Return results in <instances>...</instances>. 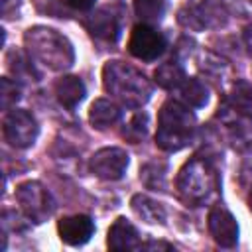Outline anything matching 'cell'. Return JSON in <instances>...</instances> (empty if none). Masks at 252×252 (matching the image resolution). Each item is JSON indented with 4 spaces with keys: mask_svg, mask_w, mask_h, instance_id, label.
Here are the masks:
<instances>
[{
    "mask_svg": "<svg viewBox=\"0 0 252 252\" xmlns=\"http://www.w3.org/2000/svg\"><path fill=\"white\" fill-rule=\"evenodd\" d=\"M106 246L110 250H138V248H142L140 234H138L136 226L124 217H118L114 220V224L108 228Z\"/></svg>",
    "mask_w": 252,
    "mask_h": 252,
    "instance_id": "7c38bea8",
    "label": "cell"
},
{
    "mask_svg": "<svg viewBox=\"0 0 252 252\" xmlns=\"http://www.w3.org/2000/svg\"><path fill=\"white\" fill-rule=\"evenodd\" d=\"M39 126L28 110H10L4 118V138L14 148H28L35 142Z\"/></svg>",
    "mask_w": 252,
    "mask_h": 252,
    "instance_id": "52a82bcc",
    "label": "cell"
},
{
    "mask_svg": "<svg viewBox=\"0 0 252 252\" xmlns=\"http://www.w3.org/2000/svg\"><path fill=\"white\" fill-rule=\"evenodd\" d=\"M87 30L91 32V35H94L96 39H102V41H110L114 43L120 35V24H118V18L112 10L108 8H100L96 10L94 14H91L85 22Z\"/></svg>",
    "mask_w": 252,
    "mask_h": 252,
    "instance_id": "8fae6325",
    "label": "cell"
},
{
    "mask_svg": "<svg viewBox=\"0 0 252 252\" xmlns=\"http://www.w3.org/2000/svg\"><path fill=\"white\" fill-rule=\"evenodd\" d=\"M140 179L146 187L150 189H159L163 191L165 189V165L163 163H158V161H152V163H146L142 169H140Z\"/></svg>",
    "mask_w": 252,
    "mask_h": 252,
    "instance_id": "d6986e66",
    "label": "cell"
},
{
    "mask_svg": "<svg viewBox=\"0 0 252 252\" xmlns=\"http://www.w3.org/2000/svg\"><path fill=\"white\" fill-rule=\"evenodd\" d=\"M142 248H148V250H159V248H163V250H173V246H171V244L156 242V240H152V242H148V244H142Z\"/></svg>",
    "mask_w": 252,
    "mask_h": 252,
    "instance_id": "484cf974",
    "label": "cell"
},
{
    "mask_svg": "<svg viewBox=\"0 0 252 252\" xmlns=\"http://www.w3.org/2000/svg\"><path fill=\"white\" fill-rule=\"evenodd\" d=\"M102 85L108 94L128 108H140L152 96V83L146 75L124 61H108L102 67Z\"/></svg>",
    "mask_w": 252,
    "mask_h": 252,
    "instance_id": "6da1fadb",
    "label": "cell"
},
{
    "mask_svg": "<svg viewBox=\"0 0 252 252\" xmlns=\"http://www.w3.org/2000/svg\"><path fill=\"white\" fill-rule=\"evenodd\" d=\"M0 6H2V16L10 18V14L16 12V8L20 6V0H0Z\"/></svg>",
    "mask_w": 252,
    "mask_h": 252,
    "instance_id": "d4e9b609",
    "label": "cell"
},
{
    "mask_svg": "<svg viewBox=\"0 0 252 252\" xmlns=\"http://www.w3.org/2000/svg\"><path fill=\"white\" fill-rule=\"evenodd\" d=\"M154 79L161 89L175 91L185 81V71L177 61H165L154 71Z\"/></svg>",
    "mask_w": 252,
    "mask_h": 252,
    "instance_id": "e0dca14e",
    "label": "cell"
},
{
    "mask_svg": "<svg viewBox=\"0 0 252 252\" xmlns=\"http://www.w3.org/2000/svg\"><path fill=\"white\" fill-rule=\"evenodd\" d=\"M197 118L193 110L181 100H165L158 114V132L156 144L165 152L183 150L195 132Z\"/></svg>",
    "mask_w": 252,
    "mask_h": 252,
    "instance_id": "7a4b0ae2",
    "label": "cell"
},
{
    "mask_svg": "<svg viewBox=\"0 0 252 252\" xmlns=\"http://www.w3.org/2000/svg\"><path fill=\"white\" fill-rule=\"evenodd\" d=\"M134 12L142 22H158L163 14V0H134Z\"/></svg>",
    "mask_w": 252,
    "mask_h": 252,
    "instance_id": "44dd1931",
    "label": "cell"
},
{
    "mask_svg": "<svg viewBox=\"0 0 252 252\" xmlns=\"http://www.w3.org/2000/svg\"><path fill=\"white\" fill-rule=\"evenodd\" d=\"M128 161L130 158L122 148H102L91 158L89 167L96 177L106 181H116L122 179V175L126 173Z\"/></svg>",
    "mask_w": 252,
    "mask_h": 252,
    "instance_id": "ba28073f",
    "label": "cell"
},
{
    "mask_svg": "<svg viewBox=\"0 0 252 252\" xmlns=\"http://www.w3.org/2000/svg\"><path fill=\"white\" fill-rule=\"evenodd\" d=\"M230 104L236 112L252 118V85L248 81H236L230 91Z\"/></svg>",
    "mask_w": 252,
    "mask_h": 252,
    "instance_id": "ac0fdd59",
    "label": "cell"
},
{
    "mask_svg": "<svg viewBox=\"0 0 252 252\" xmlns=\"http://www.w3.org/2000/svg\"><path fill=\"white\" fill-rule=\"evenodd\" d=\"M85 94H87V89L79 77L65 75L55 83V96H57L59 104L69 110H73L85 98Z\"/></svg>",
    "mask_w": 252,
    "mask_h": 252,
    "instance_id": "4fadbf2b",
    "label": "cell"
},
{
    "mask_svg": "<svg viewBox=\"0 0 252 252\" xmlns=\"http://www.w3.org/2000/svg\"><path fill=\"white\" fill-rule=\"evenodd\" d=\"M219 189L217 169L203 158H191L177 173V191L179 195L193 205L209 201Z\"/></svg>",
    "mask_w": 252,
    "mask_h": 252,
    "instance_id": "277c9868",
    "label": "cell"
},
{
    "mask_svg": "<svg viewBox=\"0 0 252 252\" xmlns=\"http://www.w3.org/2000/svg\"><path fill=\"white\" fill-rule=\"evenodd\" d=\"M18 100H20V85L8 77H2V81H0V104H2V108L8 110Z\"/></svg>",
    "mask_w": 252,
    "mask_h": 252,
    "instance_id": "603a6c76",
    "label": "cell"
},
{
    "mask_svg": "<svg viewBox=\"0 0 252 252\" xmlns=\"http://www.w3.org/2000/svg\"><path fill=\"white\" fill-rule=\"evenodd\" d=\"M175 91L179 93L181 102H185L187 106L201 108V106H205L207 100H209V91H207V87H205L199 79H189V77H185V81H183Z\"/></svg>",
    "mask_w": 252,
    "mask_h": 252,
    "instance_id": "2e32d148",
    "label": "cell"
},
{
    "mask_svg": "<svg viewBox=\"0 0 252 252\" xmlns=\"http://www.w3.org/2000/svg\"><path fill=\"white\" fill-rule=\"evenodd\" d=\"M248 207H250V211H252V189H250V195H248Z\"/></svg>",
    "mask_w": 252,
    "mask_h": 252,
    "instance_id": "83f0119b",
    "label": "cell"
},
{
    "mask_svg": "<svg viewBox=\"0 0 252 252\" xmlns=\"http://www.w3.org/2000/svg\"><path fill=\"white\" fill-rule=\"evenodd\" d=\"M10 71L14 75H18V77H26V79L33 77L35 81L39 79V75L35 73L33 65L30 63V57H24L20 51H12V55H10Z\"/></svg>",
    "mask_w": 252,
    "mask_h": 252,
    "instance_id": "7402d4cb",
    "label": "cell"
},
{
    "mask_svg": "<svg viewBox=\"0 0 252 252\" xmlns=\"http://www.w3.org/2000/svg\"><path fill=\"white\" fill-rule=\"evenodd\" d=\"M148 134V114L146 112H136L132 114V118L124 124L122 136L126 140H130L132 144H138L140 140H144Z\"/></svg>",
    "mask_w": 252,
    "mask_h": 252,
    "instance_id": "ffe728a7",
    "label": "cell"
},
{
    "mask_svg": "<svg viewBox=\"0 0 252 252\" xmlns=\"http://www.w3.org/2000/svg\"><path fill=\"white\" fill-rule=\"evenodd\" d=\"M69 8H73V10H79V12H89L93 6H94V2L96 0H63Z\"/></svg>",
    "mask_w": 252,
    "mask_h": 252,
    "instance_id": "cb8c5ba5",
    "label": "cell"
},
{
    "mask_svg": "<svg viewBox=\"0 0 252 252\" xmlns=\"http://www.w3.org/2000/svg\"><path fill=\"white\" fill-rule=\"evenodd\" d=\"M167 47V41L161 32L152 28L150 24H138L132 28L130 39H128V51L142 61H154L158 59Z\"/></svg>",
    "mask_w": 252,
    "mask_h": 252,
    "instance_id": "8992f818",
    "label": "cell"
},
{
    "mask_svg": "<svg viewBox=\"0 0 252 252\" xmlns=\"http://www.w3.org/2000/svg\"><path fill=\"white\" fill-rule=\"evenodd\" d=\"M24 41L30 57L37 59L39 63H43L53 71H65L75 61V51L71 41L53 28H45V26L30 28L24 33Z\"/></svg>",
    "mask_w": 252,
    "mask_h": 252,
    "instance_id": "3957f363",
    "label": "cell"
},
{
    "mask_svg": "<svg viewBox=\"0 0 252 252\" xmlns=\"http://www.w3.org/2000/svg\"><path fill=\"white\" fill-rule=\"evenodd\" d=\"M118 120H120V108L108 98H96L89 108V122L98 130H104L116 124Z\"/></svg>",
    "mask_w": 252,
    "mask_h": 252,
    "instance_id": "5bb4252c",
    "label": "cell"
},
{
    "mask_svg": "<svg viewBox=\"0 0 252 252\" xmlns=\"http://www.w3.org/2000/svg\"><path fill=\"white\" fill-rule=\"evenodd\" d=\"M242 37H244V45H246V47H248V51L252 53V24L244 28V33H242Z\"/></svg>",
    "mask_w": 252,
    "mask_h": 252,
    "instance_id": "4316f807",
    "label": "cell"
},
{
    "mask_svg": "<svg viewBox=\"0 0 252 252\" xmlns=\"http://www.w3.org/2000/svg\"><path fill=\"white\" fill-rule=\"evenodd\" d=\"M209 232L222 248H232L238 242V224L228 209L215 205L209 211Z\"/></svg>",
    "mask_w": 252,
    "mask_h": 252,
    "instance_id": "9c48e42d",
    "label": "cell"
},
{
    "mask_svg": "<svg viewBox=\"0 0 252 252\" xmlns=\"http://www.w3.org/2000/svg\"><path fill=\"white\" fill-rule=\"evenodd\" d=\"M59 238L69 246H81L91 240L94 232V222L89 215H71L63 217L57 222Z\"/></svg>",
    "mask_w": 252,
    "mask_h": 252,
    "instance_id": "30bf717a",
    "label": "cell"
},
{
    "mask_svg": "<svg viewBox=\"0 0 252 252\" xmlns=\"http://www.w3.org/2000/svg\"><path fill=\"white\" fill-rule=\"evenodd\" d=\"M130 205H132V211H134L142 220L152 222V224H154V222H159V224L165 222V209H163V205L158 203V201H154L152 197L138 193V195L132 197Z\"/></svg>",
    "mask_w": 252,
    "mask_h": 252,
    "instance_id": "9a60e30c",
    "label": "cell"
},
{
    "mask_svg": "<svg viewBox=\"0 0 252 252\" xmlns=\"http://www.w3.org/2000/svg\"><path fill=\"white\" fill-rule=\"evenodd\" d=\"M16 201L20 203L26 217L33 222H43L51 217L55 203L49 191L39 181H24L16 189Z\"/></svg>",
    "mask_w": 252,
    "mask_h": 252,
    "instance_id": "5b68a950",
    "label": "cell"
}]
</instances>
